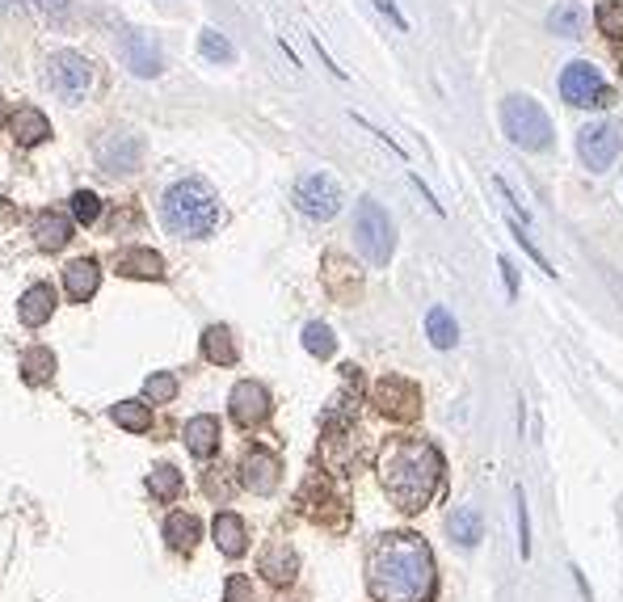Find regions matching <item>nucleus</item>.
<instances>
[{
    "instance_id": "58836bf2",
    "label": "nucleus",
    "mask_w": 623,
    "mask_h": 602,
    "mask_svg": "<svg viewBox=\"0 0 623 602\" xmlns=\"http://www.w3.org/2000/svg\"><path fill=\"white\" fill-rule=\"evenodd\" d=\"M510 228H514V240H518V245H522V249H527V253L535 257V266H539V270H544V274H556V270H552V262H548V257H544V253H539V249H535V240H531L527 232H522V224H518V219H514V224H510Z\"/></svg>"
},
{
    "instance_id": "20e7f679",
    "label": "nucleus",
    "mask_w": 623,
    "mask_h": 602,
    "mask_svg": "<svg viewBox=\"0 0 623 602\" xmlns=\"http://www.w3.org/2000/svg\"><path fill=\"white\" fill-rule=\"evenodd\" d=\"M501 127H506L510 144L527 148V152L552 148V123H548V114H544V106H539L535 97H527V93H514V97H506V102H501Z\"/></svg>"
},
{
    "instance_id": "1a4fd4ad",
    "label": "nucleus",
    "mask_w": 623,
    "mask_h": 602,
    "mask_svg": "<svg viewBox=\"0 0 623 602\" xmlns=\"http://www.w3.org/2000/svg\"><path fill=\"white\" fill-rule=\"evenodd\" d=\"M560 93H565L569 106H615V93L602 85V72L586 59H577L560 72Z\"/></svg>"
},
{
    "instance_id": "c85d7f7f",
    "label": "nucleus",
    "mask_w": 623,
    "mask_h": 602,
    "mask_svg": "<svg viewBox=\"0 0 623 602\" xmlns=\"http://www.w3.org/2000/svg\"><path fill=\"white\" fill-rule=\"evenodd\" d=\"M426 333L438 350H451L455 341H459V325H455V316L447 308H430L426 312Z\"/></svg>"
},
{
    "instance_id": "79ce46f5",
    "label": "nucleus",
    "mask_w": 623,
    "mask_h": 602,
    "mask_svg": "<svg viewBox=\"0 0 623 602\" xmlns=\"http://www.w3.org/2000/svg\"><path fill=\"white\" fill-rule=\"evenodd\" d=\"M375 9H379V13H384V17H388V22H392L396 30H409V22H405V13H400V9H396V0H375Z\"/></svg>"
},
{
    "instance_id": "f8f14e48",
    "label": "nucleus",
    "mask_w": 623,
    "mask_h": 602,
    "mask_svg": "<svg viewBox=\"0 0 623 602\" xmlns=\"http://www.w3.org/2000/svg\"><path fill=\"white\" fill-rule=\"evenodd\" d=\"M228 413L240 430H257L261 421L274 413V400H270V388L257 384V379H240L228 396Z\"/></svg>"
},
{
    "instance_id": "0eeeda50",
    "label": "nucleus",
    "mask_w": 623,
    "mask_h": 602,
    "mask_svg": "<svg viewBox=\"0 0 623 602\" xmlns=\"http://www.w3.org/2000/svg\"><path fill=\"white\" fill-rule=\"evenodd\" d=\"M299 510H304L312 523H320V527H346V518H350V510H346V501L337 497V489L329 485L325 476H308L304 485H299Z\"/></svg>"
},
{
    "instance_id": "a211bd4d",
    "label": "nucleus",
    "mask_w": 623,
    "mask_h": 602,
    "mask_svg": "<svg viewBox=\"0 0 623 602\" xmlns=\"http://www.w3.org/2000/svg\"><path fill=\"white\" fill-rule=\"evenodd\" d=\"M72 240V219L64 211H38L34 215V245L43 253H59Z\"/></svg>"
},
{
    "instance_id": "f704fd0d",
    "label": "nucleus",
    "mask_w": 623,
    "mask_h": 602,
    "mask_svg": "<svg viewBox=\"0 0 623 602\" xmlns=\"http://www.w3.org/2000/svg\"><path fill=\"white\" fill-rule=\"evenodd\" d=\"M72 215H76V224H97V219H102V198H97L93 190H76L72 194Z\"/></svg>"
},
{
    "instance_id": "2eb2a0df",
    "label": "nucleus",
    "mask_w": 623,
    "mask_h": 602,
    "mask_svg": "<svg viewBox=\"0 0 623 602\" xmlns=\"http://www.w3.org/2000/svg\"><path fill=\"white\" fill-rule=\"evenodd\" d=\"M118 55H123V64L135 76H160V72H165V59H160L156 43L144 30H127L123 38H118Z\"/></svg>"
},
{
    "instance_id": "aec40b11",
    "label": "nucleus",
    "mask_w": 623,
    "mask_h": 602,
    "mask_svg": "<svg viewBox=\"0 0 623 602\" xmlns=\"http://www.w3.org/2000/svg\"><path fill=\"white\" fill-rule=\"evenodd\" d=\"M186 451L194 459H211L219 451V421L211 413H198L186 421Z\"/></svg>"
},
{
    "instance_id": "2f4dec72",
    "label": "nucleus",
    "mask_w": 623,
    "mask_h": 602,
    "mask_svg": "<svg viewBox=\"0 0 623 602\" xmlns=\"http://www.w3.org/2000/svg\"><path fill=\"white\" fill-rule=\"evenodd\" d=\"M304 350H308L312 358H333V350H337L333 329H329V325H320V320L304 325Z\"/></svg>"
},
{
    "instance_id": "f03ea898",
    "label": "nucleus",
    "mask_w": 623,
    "mask_h": 602,
    "mask_svg": "<svg viewBox=\"0 0 623 602\" xmlns=\"http://www.w3.org/2000/svg\"><path fill=\"white\" fill-rule=\"evenodd\" d=\"M375 472L400 514H421L442 493V451L426 438H388Z\"/></svg>"
},
{
    "instance_id": "f257e3e1",
    "label": "nucleus",
    "mask_w": 623,
    "mask_h": 602,
    "mask_svg": "<svg viewBox=\"0 0 623 602\" xmlns=\"http://www.w3.org/2000/svg\"><path fill=\"white\" fill-rule=\"evenodd\" d=\"M367 590L375 602H434V552L417 531H384L367 552Z\"/></svg>"
},
{
    "instance_id": "423d86ee",
    "label": "nucleus",
    "mask_w": 623,
    "mask_h": 602,
    "mask_svg": "<svg viewBox=\"0 0 623 602\" xmlns=\"http://www.w3.org/2000/svg\"><path fill=\"white\" fill-rule=\"evenodd\" d=\"M47 85H51L55 97H64V102L80 106L97 89V68L89 64L85 55H76V51H55L47 59Z\"/></svg>"
},
{
    "instance_id": "9b49d317",
    "label": "nucleus",
    "mask_w": 623,
    "mask_h": 602,
    "mask_svg": "<svg viewBox=\"0 0 623 602\" xmlns=\"http://www.w3.org/2000/svg\"><path fill=\"white\" fill-rule=\"evenodd\" d=\"M93 156L110 177H123V173H131L139 165V156H144V139H139L135 131H110L93 144Z\"/></svg>"
},
{
    "instance_id": "f3484780",
    "label": "nucleus",
    "mask_w": 623,
    "mask_h": 602,
    "mask_svg": "<svg viewBox=\"0 0 623 602\" xmlns=\"http://www.w3.org/2000/svg\"><path fill=\"white\" fill-rule=\"evenodd\" d=\"M261 577L270 581V586H291V581L299 577V556L291 544H270L266 552H261Z\"/></svg>"
},
{
    "instance_id": "e433bc0d",
    "label": "nucleus",
    "mask_w": 623,
    "mask_h": 602,
    "mask_svg": "<svg viewBox=\"0 0 623 602\" xmlns=\"http://www.w3.org/2000/svg\"><path fill=\"white\" fill-rule=\"evenodd\" d=\"M514 501H518V552L522 560L531 556V510H527V493L514 489Z\"/></svg>"
},
{
    "instance_id": "ea45409f",
    "label": "nucleus",
    "mask_w": 623,
    "mask_h": 602,
    "mask_svg": "<svg viewBox=\"0 0 623 602\" xmlns=\"http://www.w3.org/2000/svg\"><path fill=\"white\" fill-rule=\"evenodd\" d=\"M34 9L47 17V22H64L72 13V0H34Z\"/></svg>"
},
{
    "instance_id": "37998d69",
    "label": "nucleus",
    "mask_w": 623,
    "mask_h": 602,
    "mask_svg": "<svg viewBox=\"0 0 623 602\" xmlns=\"http://www.w3.org/2000/svg\"><path fill=\"white\" fill-rule=\"evenodd\" d=\"M497 266H501V278H506V291H510V299H514V295H518V274H514V266L506 262V257H501Z\"/></svg>"
},
{
    "instance_id": "39448f33",
    "label": "nucleus",
    "mask_w": 623,
    "mask_h": 602,
    "mask_svg": "<svg viewBox=\"0 0 623 602\" xmlns=\"http://www.w3.org/2000/svg\"><path fill=\"white\" fill-rule=\"evenodd\" d=\"M354 245H358V253H363L371 266H388L392 262V253H396V228H392L388 211L379 207L375 198H363L358 211H354Z\"/></svg>"
},
{
    "instance_id": "7ed1b4c3",
    "label": "nucleus",
    "mask_w": 623,
    "mask_h": 602,
    "mask_svg": "<svg viewBox=\"0 0 623 602\" xmlns=\"http://www.w3.org/2000/svg\"><path fill=\"white\" fill-rule=\"evenodd\" d=\"M160 224L182 240H203L219 228V198L203 177H182L160 194Z\"/></svg>"
},
{
    "instance_id": "a878e982",
    "label": "nucleus",
    "mask_w": 623,
    "mask_h": 602,
    "mask_svg": "<svg viewBox=\"0 0 623 602\" xmlns=\"http://www.w3.org/2000/svg\"><path fill=\"white\" fill-rule=\"evenodd\" d=\"M447 535L455 539L459 548H476L480 535H485V523H480V514H476L472 506H459V510H451V518H447Z\"/></svg>"
},
{
    "instance_id": "9d476101",
    "label": "nucleus",
    "mask_w": 623,
    "mask_h": 602,
    "mask_svg": "<svg viewBox=\"0 0 623 602\" xmlns=\"http://www.w3.org/2000/svg\"><path fill=\"white\" fill-rule=\"evenodd\" d=\"M619 148H623V127H615V123H590L577 135V152L590 173H607L615 165Z\"/></svg>"
},
{
    "instance_id": "4c0bfd02",
    "label": "nucleus",
    "mask_w": 623,
    "mask_h": 602,
    "mask_svg": "<svg viewBox=\"0 0 623 602\" xmlns=\"http://www.w3.org/2000/svg\"><path fill=\"white\" fill-rule=\"evenodd\" d=\"M228 480H236L232 468H211V472L203 476V489H207L215 501H224V497H228Z\"/></svg>"
},
{
    "instance_id": "473e14b6",
    "label": "nucleus",
    "mask_w": 623,
    "mask_h": 602,
    "mask_svg": "<svg viewBox=\"0 0 623 602\" xmlns=\"http://www.w3.org/2000/svg\"><path fill=\"white\" fill-rule=\"evenodd\" d=\"M198 51H203V59H211V64H232V59H236L232 43L219 30H203V34H198Z\"/></svg>"
},
{
    "instance_id": "7c9ffc66",
    "label": "nucleus",
    "mask_w": 623,
    "mask_h": 602,
    "mask_svg": "<svg viewBox=\"0 0 623 602\" xmlns=\"http://www.w3.org/2000/svg\"><path fill=\"white\" fill-rule=\"evenodd\" d=\"M55 371V354L43 350V346H34L26 358H22V375H26V384H47Z\"/></svg>"
},
{
    "instance_id": "b1692460",
    "label": "nucleus",
    "mask_w": 623,
    "mask_h": 602,
    "mask_svg": "<svg viewBox=\"0 0 623 602\" xmlns=\"http://www.w3.org/2000/svg\"><path fill=\"white\" fill-rule=\"evenodd\" d=\"M198 539H203V523H198L194 514H186V510H177V514H169L165 518V544L173 548V552H190Z\"/></svg>"
},
{
    "instance_id": "4be33fe9",
    "label": "nucleus",
    "mask_w": 623,
    "mask_h": 602,
    "mask_svg": "<svg viewBox=\"0 0 623 602\" xmlns=\"http://www.w3.org/2000/svg\"><path fill=\"white\" fill-rule=\"evenodd\" d=\"M211 535H215V548L224 552V556H245V548H249V531H245V523H240L232 510L215 514Z\"/></svg>"
},
{
    "instance_id": "cd10ccee",
    "label": "nucleus",
    "mask_w": 623,
    "mask_h": 602,
    "mask_svg": "<svg viewBox=\"0 0 623 602\" xmlns=\"http://www.w3.org/2000/svg\"><path fill=\"white\" fill-rule=\"evenodd\" d=\"M148 497L156 501H177L182 497V472H177L173 464H156L148 472Z\"/></svg>"
},
{
    "instance_id": "393cba45",
    "label": "nucleus",
    "mask_w": 623,
    "mask_h": 602,
    "mask_svg": "<svg viewBox=\"0 0 623 602\" xmlns=\"http://www.w3.org/2000/svg\"><path fill=\"white\" fill-rule=\"evenodd\" d=\"M203 354H207V363H215V367H236V358H240L236 333L228 325H211L203 333Z\"/></svg>"
},
{
    "instance_id": "5701e85b",
    "label": "nucleus",
    "mask_w": 623,
    "mask_h": 602,
    "mask_svg": "<svg viewBox=\"0 0 623 602\" xmlns=\"http://www.w3.org/2000/svg\"><path fill=\"white\" fill-rule=\"evenodd\" d=\"M55 312V291L47 283H34L26 295H22V304H17V316H22V325L26 329H38V325H47Z\"/></svg>"
},
{
    "instance_id": "412c9836",
    "label": "nucleus",
    "mask_w": 623,
    "mask_h": 602,
    "mask_svg": "<svg viewBox=\"0 0 623 602\" xmlns=\"http://www.w3.org/2000/svg\"><path fill=\"white\" fill-rule=\"evenodd\" d=\"M114 270L127 278H165V257L156 249H123L114 257Z\"/></svg>"
},
{
    "instance_id": "6ab92c4d",
    "label": "nucleus",
    "mask_w": 623,
    "mask_h": 602,
    "mask_svg": "<svg viewBox=\"0 0 623 602\" xmlns=\"http://www.w3.org/2000/svg\"><path fill=\"white\" fill-rule=\"evenodd\" d=\"M9 135H13L22 148H34V144H43V139L51 135V123H47V114H43V110L17 106V110L9 114Z\"/></svg>"
},
{
    "instance_id": "bb28decb",
    "label": "nucleus",
    "mask_w": 623,
    "mask_h": 602,
    "mask_svg": "<svg viewBox=\"0 0 623 602\" xmlns=\"http://www.w3.org/2000/svg\"><path fill=\"white\" fill-rule=\"evenodd\" d=\"M110 417H114L123 430H131V434L152 430V409L144 405V400H118V405H110Z\"/></svg>"
},
{
    "instance_id": "72a5a7b5",
    "label": "nucleus",
    "mask_w": 623,
    "mask_h": 602,
    "mask_svg": "<svg viewBox=\"0 0 623 602\" xmlns=\"http://www.w3.org/2000/svg\"><path fill=\"white\" fill-rule=\"evenodd\" d=\"M598 30L607 38H623V0H602L598 13H594Z\"/></svg>"
},
{
    "instance_id": "ddd939ff",
    "label": "nucleus",
    "mask_w": 623,
    "mask_h": 602,
    "mask_svg": "<svg viewBox=\"0 0 623 602\" xmlns=\"http://www.w3.org/2000/svg\"><path fill=\"white\" fill-rule=\"evenodd\" d=\"M375 405H379V413L392 417V421H413L421 413V392H417V384H409V379L384 375L375 384Z\"/></svg>"
},
{
    "instance_id": "6e6552de",
    "label": "nucleus",
    "mask_w": 623,
    "mask_h": 602,
    "mask_svg": "<svg viewBox=\"0 0 623 602\" xmlns=\"http://www.w3.org/2000/svg\"><path fill=\"white\" fill-rule=\"evenodd\" d=\"M295 207L299 215L316 219V224H325V219H333L341 211V186L333 182L329 173H308L295 182Z\"/></svg>"
},
{
    "instance_id": "c03bdc74",
    "label": "nucleus",
    "mask_w": 623,
    "mask_h": 602,
    "mask_svg": "<svg viewBox=\"0 0 623 602\" xmlns=\"http://www.w3.org/2000/svg\"><path fill=\"white\" fill-rule=\"evenodd\" d=\"M17 9V0H0V13H13Z\"/></svg>"
},
{
    "instance_id": "c9c22d12",
    "label": "nucleus",
    "mask_w": 623,
    "mask_h": 602,
    "mask_svg": "<svg viewBox=\"0 0 623 602\" xmlns=\"http://www.w3.org/2000/svg\"><path fill=\"white\" fill-rule=\"evenodd\" d=\"M144 396L152 400V405H169V400L177 396V379H173L169 371H156V375H148Z\"/></svg>"
},
{
    "instance_id": "dca6fc26",
    "label": "nucleus",
    "mask_w": 623,
    "mask_h": 602,
    "mask_svg": "<svg viewBox=\"0 0 623 602\" xmlns=\"http://www.w3.org/2000/svg\"><path fill=\"white\" fill-rule=\"evenodd\" d=\"M102 287V266L93 262V257H76V262L64 266V295L72 304H89Z\"/></svg>"
},
{
    "instance_id": "a19ab883",
    "label": "nucleus",
    "mask_w": 623,
    "mask_h": 602,
    "mask_svg": "<svg viewBox=\"0 0 623 602\" xmlns=\"http://www.w3.org/2000/svg\"><path fill=\"white\" fill-rule=\"evenodd\" d=\"M253 598V590H249V581L245 577H228V586H224V602H249Z\"/></svg>"
},
{
    "instance_id": "4468645a",
    "label": "nucleus",
    "mask_w": 623,
    "mask_h": 602,
    "mask_svg": "<svg viewBox=\"0 0 623 602\" xmlns=\"http://www.w3.org/2000/svg\"><path fill=\"white\" fill-rule=\"evenodd\" d=\"M278 480H283V464H278V455L257 447V451H249L245 459H240V485H245L249 493L270 497L278 489Z\"/></svg>"
},
{
    "instance_id": "c756f323",
    "label": "nucleus",
    "mask_w": 623,
    "mask_h": 602,
    "mask_svg": "<svg viewBox=\"0 0 623 602\" xmlns=\"http://www.w3.org/2000/svg\"><path fill=\"white\" fill-rule=\"evenodd\" d=\"M548 26H552V34H560V38H577L581 26H586V9H581L577 0H565V5H556V9H552Z\"/></svg>"
}]
</instances>
